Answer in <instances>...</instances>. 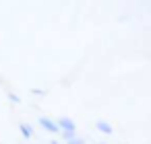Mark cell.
Instances as JSON below:
<instances>
[{"instance_id": "obj_5", "label": "cell", "mask_w": 151, "mask_h": 144, "mask_svg": "<svg viewBox=\"0 0 151 144\" xmlns=\"http://www.w3.org/2000/svg\"><path fill=\"white\" fill-rule=\"evenodd\" d=\"M66 144H85V142H83L81 138H77V136H75V138H68V140H66Z\"/></svg>"}, {"instance_id": "obj_4", "label": "cell", "mask_w": 151, "mask_h": 144, "mask_svg": "<svg viewBox=\"0 0 151 144\" xmlns=\"http://www.w3.org/2000/svg\"><path fill=\"white\" fill-rule=\"evenodd\" d=\"M19 132H21V134H23V138H27V140L33 136V128H31L29 123H21V126H19Z\"/></svg>"}, {"instance_id": "obj_3", "label": "cell", "mask_w": 151, "mask_h": 144, "mask_svg": "<svg viewBox=\"0 0 151 144\" xmlns=\"http://www.w3.org/2000/svg\"><path fill=\"white\" fill-rule=\"evenodd\" d=\"M95 128H97L99 132H104V134H112V132H114V128H112L108 121H104V119H99V121L95 123Z\"/></svg>"}, {"instance_id": "obj_6", "label": "cell", "mask_w": 151, "mask_h": 144, "mask_svg": "<svg viewBox=\"0 0 151 144\" xmlns=\"http://www.w3.org/2000/svg\"><path fill=\"white\" fill-rule=\"evenodd\" d=\"M99 144H106V142H99Z\"/></svg>"}, {"instance_id": "obj_1", "label": "cell", "mask_w": 151, "mask_h": 144, "mask_svg": "<svg viewBox=\"0 0 151 144\" xmlns=\"http://www.w3.org/2000/svg\"><path fill=\"white\" fill-rule=\"evenodd\" d=\"M56 123H58L60 132L64 134V140L75 138V132H77V123H75V119H70V117H58Z\"/></svg>"}, {"instance_id": "obj_2", "label": "cell", "mask_w": 151, "mask_h": 144, "mask_svg": "<svg viewBox=\"0 0 151 144\" xmlns=\"http://www.w3.org/2000/svg\"><path fill=\"white\" fill-rule=\"evenodd\" d=\"M37 123H40L46 132H50V134H60V128H58L56 119H50V117H40V119H37Z\"/></svg>"}]
</instances>
